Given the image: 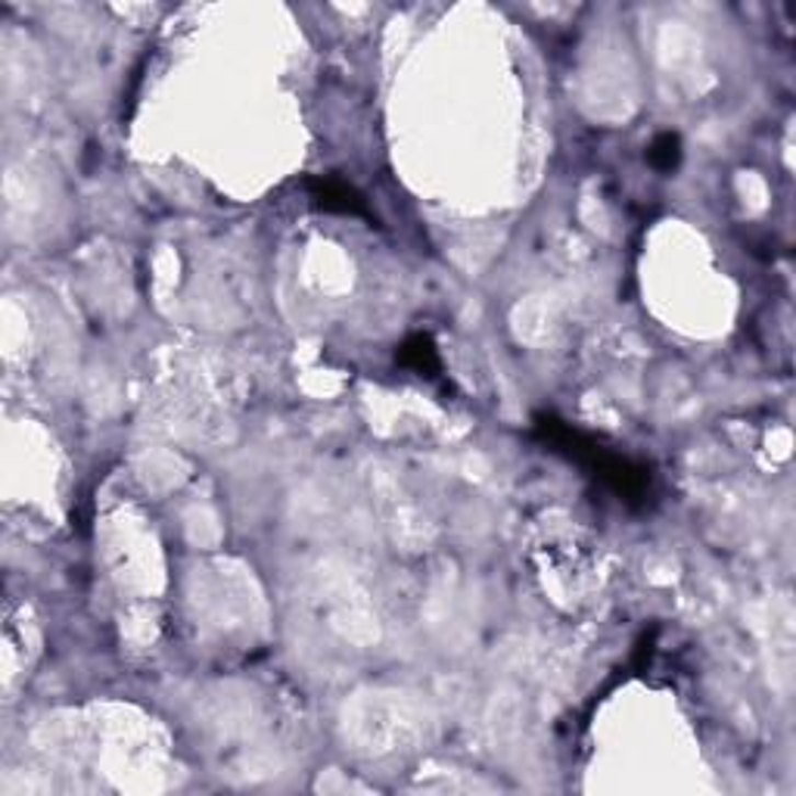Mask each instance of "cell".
Returning <instances> with one entry per match:
<instances>
[{
    "label": "cell",
    "mask_w": 796,
    "mask_h": 796,
    "mask_svg": "<svg viewBox=\"0 0 796 796\" xmlns=\"http://www.w3.org/2000/svg\"><path fill=\"white\" fill-rule=\"evenodd\" d=\"M532 430L554 452L567 455L569 460H576L594 479H601L610 492L619 494L626 504L645 508L647 501H650V494H653V476H650L647 464L613 452L604 442H598V439L588 436L582 430H576V427H569L567 420H557L554 414H535Z\"/></svg>",
    "instance_id": "1"
},
{
    "label": "cell",
    "mask_w": 796,
    "mask_h": 796,
    "mask_svg": "<svg viewBox=\"0 0 796 796\" xmlns=\"http://www.w3.org/2000/svg\"><path fill=\"white\" fill-rule=\"evenodd\" d=\"M308 193L315 200V206L323 212H340V215H367V206L361 200V193L352 184H345L340 178H311Z\"/></svg>",
    "instance_id": "2"
},
{
    "label": "cell",
    "mask_w": 796,
    "mask_h": 796,
    "mask_svg": "<svg viewBox=\"0 0 796 796\" xmlns=\"http://www.w3.org/2000/svg\"><path fill=\"white\" fill-rule=\"evenodd\" d=\"M398 364L401 367H408V371H414L420 377H436L439 371H442V361H439V352L433 340L427 337V333H414V337H408V340L401 342V349H398Z\"/></svg>",
    "instance_id": "3"
},
{
    "label": "cell",
    "mask_w": 796,
    "mask_h": 796,
    "mask_svg": "<svg viewBox=\"0 0 796 796\" xmlns=\"http://www.w3.org/2000/svg\"><path fill=\"white\" fill-rule=\"evenodd\" d=\"M647 162L657 171H663V174L679 169V162H682V137L675 132L657 134L650 150H647Z\"/></svg>",
    "instance_id": "4"
}]
</instances>
